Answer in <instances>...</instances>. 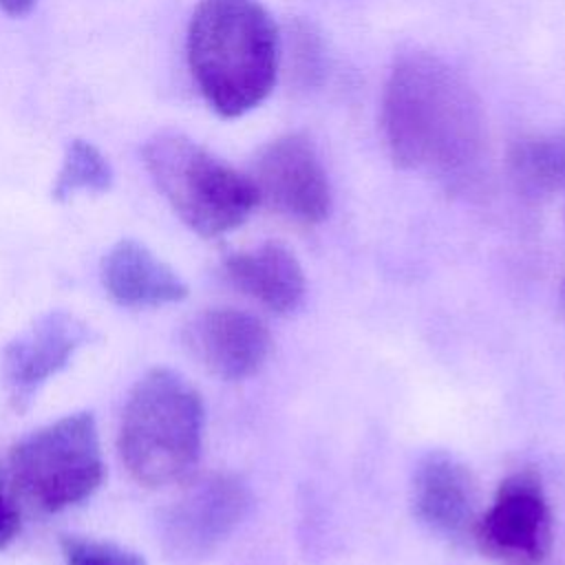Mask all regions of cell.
Segmentation results:
<instances>
[{
  "label": "cell",
  "mask_w": 565,
  "mask_h": 565,
  "mask_svg": "<svg viewBox=\"0 0 565 565\" xmlns=\"http://www.w3.org/2000/svg\"><path fill=\"white\" fill-rule=\"evenodd\" d=\"M382 137L395 166L448 190L472 188L486 166L488 130L479 95L446 60L402 53L382 93Z\"/></svg>",
  "instance_id": "6da1fadb"
},
{
  "label": "cell",
  "mask_w": 565,
  "mask_h": 565,
  "mask_svg": "<svg viewBox=\"0 0 565 565\" xmlns=\"http://www.w3.org/2000/svg\"><path fill=\"white\" fill-rule=\"evenodd\" d=\"M280 33L258 0H201L188 26L190 73L221 117H241L271 93Z\"/></svg>",
  "instance_id": "7a4b0ae2"
},
{
  "label": "cell",
  "mask_w": 565,
  "mask_h": 565,
  "mask_svg": "<svg viewBox=\"0 0 565 565\" xmlns=\"http://www.w3.org/2000/svg\"><path fill=\"white\" fill-rule=\"evenodd\" d=\"M205 408L199 391L177 371L143 373L121 411L117 448L130 477L159 488L181 481L201 457Z\"/></svg>",
  "instance_id": "3957f363"
},
{
  "label": "cell",
  "mask_w": 565,
  "mask_h": 565,
  "mask_svg": "<svg viewBox=\"0 0 565 565\" xmlns=\"http://www.w3.org/2000/svg\"><path fill=\"white\" fill-rule=\"evenodd\" d=\"M141 157L174 214L199 236L214 238L232 232L258 205L249 174L181 132L150 137Z\"/></svg>",
  "instance_id": "277c9868"
},
{
  "label": "cell",
  "mask_w": 565,
  "mask_h": 565,
  "mask_svg": "<svg viewBox=\"0 0 565 565\" xmlns=\"http://www.w3.org/2000/svg\"><path fill=\"white\" fill-rule=\"evenodd\" d=\"M9 479L15 494L42 512H60L88 499L104 481L93 413H68L13 444Z\"/></svg>",
  "instance_id": "5b68a950"
},
{
  "label": "cell",
  "mask_w": 565,
  "mask_h": 565,
  "mask_svg": "<svg viewBox=\"0 0 565 565\" xmlns=\"http://www.w3.org/2000/svg\"><path fill=\"white\" fill-rule=\"evenodd\" d=\"M249 508L252 492L238 475H205L161 512V547L179 563L205 561L238 530Z\"/></svg>",
  "instance_id": "8992f818"
},
{
  "label": "cell",
  "mask_w": 565,
  "mask_h": 565,
  "mask_svg": "<svg viewBox=\"0 0 565 565\" xmlns=\"http://www.w3.org/2000/svg\"><path fill=\"white\" fill-rule=\"evenodd\" d=\"M470 539L499 565H543L552 550V512L539 475L519 470L505 477Z\"/></svg>",
  "instance_id": "52a82bcc"
},
{
  "label": "cell",
  "mask_w": 565,
  "mask_h": 565,
  "mask_svg": "<svg viewBox=\"0 0 565 565\" xmlns=\"http://www.w3.org/2000/svg\"><path fill=\"white\" fill-rule=\"evenodd\" d=\"M249 179L258 194V205L300 223L318 225L331 212V185L316 146L302 132H287L265 143Z\"/></svg>",
  "instance_id": "ba28073f"
},
{
  "label": "cell",
  "mask_w": 565,
  "mask_h": 565,
  "mask_svg": "<svg viewBox=\"0 0 565 565\" xmlns=\"http://www.w3.org/2000/svg\"><path fill=\"white\" fill-rule=\"evenodd\" d=\"M93 338V327L66 309H51L24 327L2 349V382L11 406L29 408L40 388Z\"/></svg>",
  "instance_id": "9c48e42d"
},
{
  "label": "cell",
  "mask_w": 565,
  "mask_h": 565,
  "mask_svg": "<svg viewBox=\"0 0 565 565\" xmlns=\"http://www.w3.org/2000/svg\"><path fill=\"white\" fill-rule=\"evenodd\" d=\"M181 340L207 373L225 382L256 375L271 353L267 324L234 307H210L194 313L183 324Z\"/></svg>",
  "instance_id": "30bf717a"
},
{
  "label": "cell",
  "mask_w": 565,
  "mask_h": 565,
  "mask_svg": "<svg viewBox=\"0 0 565 565\" xmlns=\"http://www.w3.org/2000/svg\"><path fill=\"white\" fill-rule=\"evenodd\" d=\"M411 508L430 532L448 541L470 539L481 514L477 477L455 455L430 450L415 466Z\"/></svg>",
  "instance_id": "8fae6325"
},
{
  "label": "cell",
  "mask_w": 565,
  "mask_h": 565,
  "mask_svg": "<svg viewBox=\"0 0 565 565\" xmlns=\"http://www.w3.org/2000/svg\"><path fill=\"white\" fill-rule=\"evenodd\" d=\"M102 285L126 309L163 307L188 296L181 276L135 238H121L104 254Z\"/></svg>",
  "instance_id": "7c38bea8"
},
{
  "label": "cell",
  "mask_w": 565,
  "mask_h": 565,
  "mask_svg": "<svg viewBox=\"0 0 565 565\" xmlns=\"http://www.w3.org/2000/svg\"><path fill=\"white\" fill-rule=\"evenodd\" d=\"M225 280L274 313L296 311L307 294L305 271L285 245L263 243L223 260Z\"/></svg>",
  "instance_id": "4fadbf2b"
},
{
  "label": "cell",
  "mask_w": 565,
  "mask_h": 565,
  "mask_svg": "<svg viewBox=\"0 0 565 565\" xmlns=\"http://www.w3.org/2000/svg\"><path fill=\"white\" fill-rule=\"evenodd\" d=\"M508 174L516 192L532 201L565 190V126L516 139L508 150Z\"/></svg>",
  "instance_id": "5bb4252c"
},
{
  "label": "cell",
  "mask_w": 565,
  "mask_h": 565,
  "mask_svg": "<svg viewBox=\"0 0 565 565\" xmlns=\"http://www.w3.org/2000/svg\"><path fill=\"white\" fill-rule=\"evenodd\" d=\"M113 185V170L106 157L84 139H73L64 152L62 168L55 177L51 196L68 201L77 192L102 194Z\"/></svg>",
  "instance_id": "9a60e30c"
},
{
  "label": "cell",
  "mask_w": 565,
  "mask_h": 565,
  "mask_svg": "<svg viewBox=\"0 0 565 565\" xmlns=\"http://www.w3.org/2000/svg\"><path fill=\"white\" fill-rule=\"evenodd\" d=\"M60 547L64 565H148L141 554L110 541L66 534Z\"/></svg>",
  "instance_id": "2e32d148"
},
{
  "label": "cell",
  "mask_w": 565,
  "mask_h": 565,
  "mask_svg": "<svg viewBox=\"0 0 565 565\" xmlns=\"http://www.w3.org/2000/svg\"><path fill=\"white\" fill-rule=\"evenodd\" d=\"M294 75L302 86H313L322 77L324 51L318 33L307 24H296L291 33Z\"/></svg>",
  "instance_id": "e0dca14e"
},
{
  "label": "cell",
  "mask_w": 565,
  "mask_h": 565,
  "mask_svg": "<svg viewBox=\"0 0 565 565\" xmlns=\"http://www.w3.org/2000/svg\"><path fill=\"white\" fill-rule=\"evenodd\" d=\"M20 534V508L11 479L0 470V550L9 547Z\"/></svg>",
  "instance_id": "ac0fdd59"
},
{
  "label": "cell",
  "mask_w": 565,
  "mask_h": 565,
  "mask_svg": "<svg viewBox=\"0 0 565 565\" xmlns=\"http://www.w3.org/2000/svg\"><path fill=\"white\" fill-rule=\"evenodd\" d=\"M38 0H0V11H4L11 18H22L31 13Z\"/></svg>",
  "instance_id": "d6986e66"
}]
</instances>
